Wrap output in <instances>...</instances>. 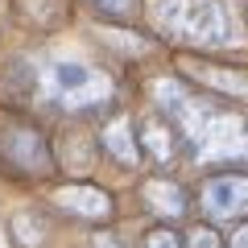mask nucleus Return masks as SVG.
Segmentation results:
<instances>
[{
    "label": "nucleus",
    "mask_w": 248,
    "mask_h": 248,
    "mask_svg": "<svg viewBox=\"0 0 248 248\" xmlns=\"http://www.w3.org/2000/svg\"><path fill=\"white\" fill-rule=\"evenodd\" d=\"M149 17L166 37L195 50H219L236 37L223 0H149Z\"/></svg>",
    "instance_id": "obj_3"
},
{
    "label": "nucleus",
    "mask_w": 248,
    "mask_h": 248,
    "mask_svg": "<svg viewBox=\"0 0 248 248\" xmlns=\"http://www.w3.org/2000/svg\"><path fill=\"white\" fill-rule=\"evenodd\" d=\"M199 211H203V219H211V228L248 215V170L211 174L199 186Z\"/></svg>",
    "instance_id": "obj_5"
},
{
    "label": "nucleus",
    "mask_w": 248,
    "mask_h": 248,
    "mask_svg": "<svg viewBox=\"0 0 248 248\" xmlns=\"http://www.w3.org/2000/svg\"><path fill=\"white\" fill-rule=\"evenodd\" d=\"M223 248H248V219H240L236 228H232V236L223 240Z\"/></svg>",
    "instance_id": "obj_15"
},
{
    "label": "nucleus",
    "mask_w": 248,
    "mask_h": 248,
    "mask_svg": "<svg viewBox=\"0 0 248 248\" xmlns=\"http://www.w3.org/2000/svg\"><path fill=\"white\" fill-rule=\"evenodd\" d=\"M99 145H104V153L116 161V166H124V170H137V166H141L137 124L128 120V116H112V120H104V128H99Z\"/></svg>",
    "instance_id": "obj_8"
},
{
    "label": "nucleus",
    "mask_w": 248,
    "mask_h": 248,
    "mask_svg": "<svg viewBox=\"0 0 248 248\" xmlns=\"http://www.w3.org/2000/svg\"><path fill=\"white\" fill-rule=\"evenodd\" d=\"M91 248H128V244H124L116 232H95V236H91Z\"/></svg>",
    "instance_id": "obj_16"
},
{
    "label": "nucleus",
    "mask_w": 248,
    "mask_h": 248,
    "mask_svg": "<svg viewBox=\"0 0 248 248\" xmlns=\"http://www.w3.org/2000/svg\"><path fill=\"white\" fill-rule=\"evenodd\" d=\"M182 248H223V236L211 228V223H195V228L186 232Z\"/></svg>",
    "instance_id": "obj_12"
},
{
    "label": "nucleus",
    "mask_w": 248,
    "mask_h": 248,
    "mask_svg": "<svg viewBox=\"0 0 248 248\" xmlns=\"http://www.w3.org/2000/svg\"><path fill=\"white\" fill-rule=\"evenodd\" d=\"M141 199H145V207H149L157 219H182L186 207H190L186 190L174 178H149V182L141 186Z\"/></svg>",
    "instance_id": "obj_10"
},
{
    "label": "nucleus",
    "mask_w": 248,
    "mask_h": 248,
    "mask_svg": "<svg viewBox=\"0 0 248 248\" xmlns=\"http://www.w3.org/2000/svg\"><path fill=\"white\" fill-rule=\"evenodd\" d=\"M141 248H182V236H178L174 228L161 223V228H149V232L141 236Z\"/></svg>",
    "instance_id": "obj_13"
},
{
    "label": "nucleus",
    "mask_w": 248,
    "mask_h": 248,
    "mask_svg": "<svg viewBox=\"0 0 248 248\" xmlns=\"http://www.w3.org/2000/svg\"><path fill=\"white\" fill-rule=\"evenodd\" d=\"M149 91L157 104V116L178 133V141L190 149L195 161L248 170V120L240 112L223 108L219 99L178 79H157Z\"/></svg>",
    "instance_id": "obj_1"
},
{
    "label": "nucleus",
    "mask_w": 248,
    "mask_h": 248,
    "mask_svg": "<svg viewBox=\"0 0 248 248\" xmlns=\"http://www.w3.org/2000/svg\"><path fill=\"white\" fill-rule=\"evenodd\" d=\"M99 17H112V21H137L141 17V0H87Z\"/></svg>",
    "instance_id": "obj_11"
},
{
    "label": "nucleus",
    "mask_w": 248,
    "mask_h": 248,
    "mask_svg": "<svg viewBox=\"0 0 248 248\" xmlns=\"http://www.w3.org/2000/svg\"><path fill=\"white\" fill-rule=\"evenodd\" d=\"M0 166L21 178H46L54 170V149L33 124H9L0 128Z\"/></svg>",
    "instance_id": "obj_4"
},
{
    "label": "nucleus",
    "mask_w": 248,
    "mask_h": 248,
    "mask_svg": "<svg viewBox=\"0 0 248 248\" xmlns=\"http://www.w3.org/2000/svg\"><path fill=\"white\" fill-rule=\"evenodd\" d=\"M25 71H29V91L42 99V108H54L62 116L95 112L116 95L112 75L83 58H33Z\"/></svg>",
    "instance_id": "obj_2"
},
{
    "label": "nucleus",
    "mask_w": 248,
    "mask_h": 248,
    "mask_svg": "<svg viewBox=\"0 0 248 248\" xmlns=\"http://www.w3.org/2000/svg\"><path fill=\"white\" fill-rule=\"evenodd\" d=\"M13 236H17L25 248H37V244H42V228L33 223V215H17V219H13Z\"/></svg>",
    "instance_id": "obj_14"
},
{
    "label": "nucleus",
    "mask_w": 248,
    "mask_h": 248,
    "mask_svg": "<svg viewBox=\"0 0 248 248\" xmlns=\"http://www.w3.org/2000/svg\"><path fill=\"white\" fill-rule=\"evenodd\" d=\"M50 203L58 207L62 215H71V219H83V223H104L112 219V195H108L104 186H91V182H62L58 190L50 195Z\"/></svg>",
    "instance_id": "obj_6"
},
{
    "label": "nucleus",
    "mask_w": 248,
    "mask_h": 248,
    "mask_svg": "<svg viewBox=\"0 0 248 248\" xmlns=\"http://www.w3.org/2000/svg\"><path fill=\"white\" fill-rule=\"evenodd\" d=\"M182 75L195 87H207L215 91V95H248V75L240 71H228V66H211V62H199V58H186L182 62Z\"/></svg>",
    "instance_id": "obj_9"
},
{
    "label": "nucleus",
    "mask_w": 248,
    "mask_h": 248,
    "mask_svg": "<svg viewBox=\"0 0 248 248\" xmlns=\"http://www.w3.org/2000/svg\"><path fill=\"white\" fill-rule=\"evenodd\" d=\"M137 149H141V161H149V166H157V170H170L178 157H182L178 133L161 120L157 112L141 120V128H137Z\"/></svg>",
    "instance_id": "obj_7"
}]
</instances>
